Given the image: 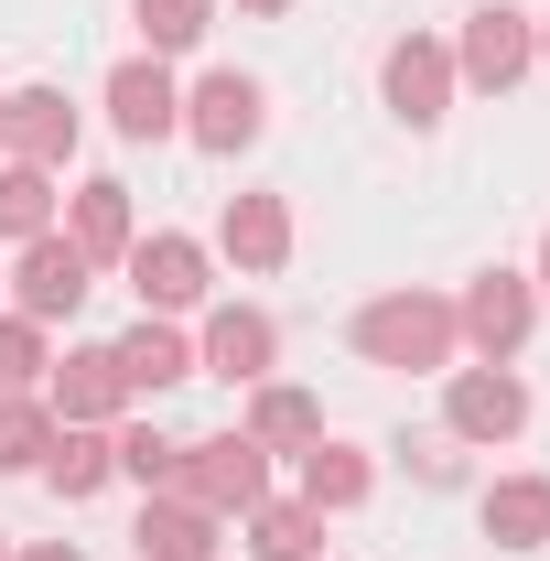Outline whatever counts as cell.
<instances>
[{"mask_svg": "<svg viewBox=\"0 0 550 561\" xmlns=\"http://www.w3.org/2000/svg\"><path fill=\"white\" fill-rule=\"evenodd\" d=\"M0 140H11V98H0Z\"/></svg>", "mask_w": 550, "mask_h": 561, "instance_id": "4dcf8cb0", "label": "cell"}, {"mask_svg": "<svg viewBox=\"0 0 550 561\" xmlns=\"http://www.w3.org/2000/svg\"><path fill=\"white\" fill-rule=\"evenodd\" d=\"M119 400H130V389H119V356H108V346L66 356V378H55V411H66L76 432H98V421H119Z\"/></svg>", "mask_w": 550, "mask_h": 561, "instance_id": "2e32d148", "label": "cell"}, {"mask_svg": "<svg viewBox=\"0 0 550 561\" xmlns=\"http://www.w3.org/2000/svg\"><path fill=\"white\" fill-rule=\"evenodd\" d=\"M356 496H367V454L313 443V454H302V507H356Z\"/></svg>", "mask_w": 550, "mask_h": 561, "instance_id": "7402d4cb", "label": "cell"}, {"mask_svg": "<svg viewBox=\"0 0 550 561\" xmlns=\"http://www.w3.org/2000/svg\"><path fill=\"white\" fill-rule=\"evenodd\" d=\"M540 55H550V33H540Z\"/></svg>", "mask_w": 550, "mask_h": 561, "instance_id": "1f68e13d", "label": "cell"}, {"mask_svg": "<svg viewBox=\"0 0 550 561\" xmlns=\"http://www.w3.org/2000/svg\"><path fill=\"white\" fill-rule=\"evenodd\" d=\"M130 291H140V313L206 302V249L195 238H130Z\"/></svg>", "mask_w": 550, "mask_h": 561, "instance_id": "3957f363", "label": "cell"}, {"mask_svg": "<svg viewBox=\"0 0 550 561\" xmlns=\"http://www.w3.org/2000/svg\"><path fill=\"white\" fill-rule=\"evenodd\" d=\"M249 443L271 454V443H324V411L302 400V389H260L249 400Z\"/></svg>", "mask_w": 550, "mask_h": 561, "instance_id": "44dd1931", "label": "cell"}, {"mask_svg": "<svg viewBox=\"0 0 550 561\" xmlns=\"http://www.w3.org/2000/svg\"><path fill=\"white\" fill-rule=\"evenodd\" d=\"M249 551L260 561H324V507H302V496L271 507V496H260V507H249Z\"/></svg>", "mask_w": 550, "mask_h": 561, "instance_id": "d6986e66", "label": "cell"}, {"mask_svg": "<svg viewBox=\"0 0 550 561\" xmlns=\"http://www.w3.org/2000/svg\"><path fill=\"white\" fill-rule=\"evenodd\" d=\"M454 324H465V335H475V346L507 367V356L529 346V280H518V271H485L475 291L454 302Z\"/></svg>", "mask_w": 550, "mask_h": 561, "instance_id": "5b68a950", "label": "cell"}, {"mask_svg": "<svg viewBox=\"0 0 550 561\" xmlns=\"http://www.w3.org/2000/svg\"><path fill=\"white\" fill-rule=\"evenodd\" d=\"M271 356H280V335H271V313H249V302H227L206 324V346H195V378H271Z\"/></svg>", "mask_w": 550, "mask_h": 561, "instance_id": "ba28073f", "label": "cell"}, {"mask_svg": "<svg viewBox=\"0 0 550 561\" xmlns=\"http://www.w3.org/2000/svg\"><path fill=\"white\" fill-rule=\"evenodd\" d=\"M44 476H55V496H98L108 476H119V454H108V432H55V454H44Z\"/></svg>", "mask_w": 550, "mask_h": 561, "instance_id": "ffe728a7", "label": "cell"}, {"mask_svg": "<svg viewBox=\"0 0 550 561\" xmlns=\"http://www.w3.org/2000/svg\"><path fill=\"white\" fill-rule=\"evenodd\" d=\"M44 454H55V421L33 411V400H0V465L22 476V465H44Z\"/></svg>", "mask_w": 550, "mask_h": 561, "instance_id": "484cf974", "label": "cell"}, {"mask_svg": "<svg viewBox=\"0 0 550 561\" xmlns=\"http://www.w3.org/2000/svg\"><path fill=\"white\" fill-rule=\"evenodd\" d=\"M22 378H44V324L33 313H0V389H22Z\"/></svg>", "mask_w": 550, "mask_h": 561, "instance_id": "4316f807", "label": "cell"}, {"mask_svg": "<svg viewBox=\"0 0 550 561\" xmlns=\"http://www.w3.org/2000/svg\"><path fill=\"white\" fill-rule=\"evenodd\" d=\"M454 302H432V291H389V302H367L356 313V356L367 367H443L454 356Z\"/></svg>", "mask_w": 550, "mask_h": 561, "instance_id": "6da1fadb", "label": "cell"}, {"mask_svg": "<svg viewBox=\"0 0 550 561\" xmlns=\"http://www.w3.org/2000/svg\"><path fill=\"white\" fill-rule=\"evenodd\" d=\"M206 11H216V0H140V33H151V55H184V44H206Z\"/></svg>", "mask_w": 550, "mask_h": 561, "instance_id": "d4e9b609", "label": "cell"}, {"mask_svg": "<svg viewBox=\"0 0 550 561\" xmlns=\"http://www.w3.org/2000/svg\"><path fill=\"white\" fill-rule=\"evenodd\" d=\"M227 260H238V271H280V260H291L280 195H238V206H227Z\"/></svg>", "mask_w": 550, "mask_h": 561, "instance_id": "ac0fdd59", "label": "cell"}, {"mask_svg": "<svg viewBox=\"0 0 550 561\" xmlns=\"http://www.w3.org/2000/svg\"><path fill=\"white\" fill-rule=\"evenodd\" d=\"M22 561H87V551H66V540H55V551H22Z\"/></svg>", "mask_w": 550, "mask_h": 561, "instance_id": "83f0119b", "label": "cell"}, {"mask_svg": "<svg viewBox=\"0 0 550 561\" xmlns=\"http://www.w3.org/2000/svg\"><path fill=\"white\" fill-rule=\"evenodd\" d=\"M108 454H119V476H140V486L162 496V486H173V454H184V443H162L151 421H130V432H108Z\"/></svg>", "mask_w": 550, "mask_h": 561, "instance_id": "cb8c5ba5", "label": "cell"}, {"mask_svg": "<svg viewBox=\"0 0 550 561\" xmlns=\"http://www.w3.org/2000/svg\"><path fill=\"white\" fill-rule=\"evenodd\" d=\"M130 551L140 561H206L216 551V518H206V507H184V496H151L140 529H130Z\"/></svg>", "mask_w": 550, "mask_h": 561, "instance_id": "5bb4252c", "label": "cell"}, {"mask_svg": "<svg viewBox=\"0 0 550 561\" xmlns=\"http://www.w3.org/2000/svg\"><path fill=\"white\" fill-rule=\"evenodd\" d=\"M87 302V260H76V238H22V313L33 324H55V313H76Z\"/></svg>", "mask_w": 550, "mask_h": 561, "instance_id": "9c48e42d", "label": "cell"}, {"mask_svg": "<svg viewBox=\"0 0 550 561\" xmlns=\"http://www.w3.org/2000/svg\"><path fill=\"white\" fill-rule=\"evenodd\" d=\"M238 11H260V22H271V11H291V0H238Z\"/></svg>", "mask_w": 550, "mask_h": 561, "instance_id": "f1b7e54d", "label": "cell"}, {"mask_svg": "<svg viewBox=\"0 0 550 561\" xmlns=\"http://www.w3.org/2000/svg\"><path fill=\"white\" fill-rule=\"evenodd\" d=\"M485 540H496V551H540V540H550V476L485 486Z\"/></svg>", "mask_w": 550, "mask_h": 561, "instance_id": "9a60e30c", "label": "cell"}, {"mask_svg": "<svg viewBox=\"0 0 550 561\" xmlns=\"http://www.w3.org/2000/svg\"><path fill=\"white\" fill-rule=\"evenodd\" d=\"M518 421H529V389L507 367H465L454 378V443H518Z\"/></svg>", "mask_w": 550, "mask_h": 561, "instance_id": "52a82bcc", "label": "cell"}, {"mask_svg": "<svg viewBox=\"0 0 550 561\" xmlns=\"http://www.w3.org/2000/svg\"><path fill=\"white\" fill-rule=\"evenodd\" d=\"M108 119H119L130 140H162L173 119H184V98H173V76L151 66V55H130V66L108 76Z\"/></svg>", "mask_w": 550, "mask_h": 561, "instance_id": "8fae6325", "label": "cell"}, {"mask_svg": "<svg viewBox=\"0 0 550 561\" xmlns=\"http://www.w3.org/2000/svg\"><path fill=\"white\" fill-rule=\"evenodd\" d=\"M11 151L33 162V173H55L76 151V108H66V87H22L11 98Z\"/></svg>", "mask_w": 550, "mask_h": 561, "instance_id": "7c38bea8", "label": "cell"}, {"mask_svg": "<svg viewBox=\"0 0 550 561\" xmlns=\"http://www.w3.org/2000/svg\"><path fill=\"white\" fill-rule=\"evenodd\" d=\"M260 108H271V98L227 66V76H206V87L184 98V130L206 140V151H249V140H260Z\"/></svg>", "mask_w": 550, "mask_h": 561, "instance_id": "8992f818", "label": "cell"}, {"mask_svg": "<svg viewBox=\"0 0 550 561\" xmlns=\"http://www.w3.org/2000/svg\"><path fill=\"white\" fill-rule=\"evenodd\" d=\"M108 356H119V389H130V400H140V389H173V378H195V346H184L173 324H151V313H140V324H130Z\"/></svg>", "mask_w": 550, "mask_h": 561, "instance_id": "4fadbf2b", "label": "cell"}, {"mask_svg": "<svg viewBox=\"0 0 550 561\" xmlns=\"http://www.w3.org/2000/svg\"><path fill=\"white\" fill-rule=\"evenodd\" d=\"M76 260L98 271V260H130V184H76Z\"/></svg>", "mask_w": 550, "mask_h": 561, "instance_id": "e0dca14e", "label": "cell"}, {"mask_svg": "<svg viewBox=\"0 0 550 561\" xmlns=\"http://www.w3.org/2000/svg\"><path fill=\"white\" fill-rule=\"evenodd\" d=\"M529 55H540V33L507 11V0H485V11H465V55L454 66L475 76V87H518L529 76Z\"/></svg>", "mask_w": 550, "mask_h": 561, "instance_id": "277c9868", "label": "cell"}, {"mask_svg": "<svg viewBox=\"0 0 550 561\" xmlns=\"http://www.w3.org/2000/svg\"><path fill=\"white\" fill-rule=\"evenodd\" d=\"M0 561H11V551H0Z\"/></svg>", "mask_w": 550, "mask_h": 561, "instance_id": "d6a6232c", "label": "cell"}, {"mask_svg": "<svg viewBox=\"0 0 550 561\" xmlns=\"http://www.w3.org/2000/svg\"><path fill=\"white\" fill-rule=\"evenodd\" d=\"M443 98H454V55H443V44H389V108H400V119H421V130H432V119H443Z\"/></svg>", "mask_w": 550, "mask_h": 561, "instance_id": "30bf717a", "label": "cell"}, {"mask_svg": "<svg viewBox=\"0 0 550 561\" xmlns=\"http://www.w3.org/2000/svg\"><path fill=\"white\" fill-rule=\"evenodd\" d=\"M162 496H184V507H206V518H249V507H260V443H249V432L184 443V454H173V486H162Z\"/></svg>", "mask_w": 550, "mask_h": 561, "instance_id": "7a4b0ae2", "label": "cell"}, {"mask_svg": "<svg viewBox=\"0 0 550 561\" xmlns=\"http://www.w3.org/2000/svg\"><path fill=\"white\" fill-rule=\"evenodd\" d=\"M44 227H55V173L11 162L0 173V238H44Z\"/></svg>", "mask_w": 550, "mask_h": 561, "instance_id": "603a6c76", "label": "cell"}, {"mask_svg": "<svg viewBox=\"0 0 550 561\" xmlns=\"http://www.w3.org/2000/svg\"><path fill=\"white\" fill-rule=\"evenodd\" d=\"M540 291H550V238H540Z\"/></svg>", "mask_w": 550, "mask_h": 561, "instance_id": "f546056e", "label": "cell"}]
</instances>
